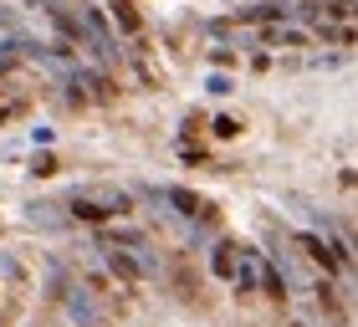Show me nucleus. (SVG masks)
I'll return each mask as SVG.
<instances>
[{
    "mask_svg": "<svg viewBox=\"0 0 358 327\" xmlns=\"http://www.w3.org/2000/svg\"><path fill=\"white\" fill-rule=\"evenodd\" d=\"M205 87H210V92H215V97H225V92H236V82L215 72V77H210V82H205Z\"/></svg>",
    "mask_w": 358,
    "mask_h": 327,
    "instance_id": "obj_12",
    "label": "nucleus"
},
{
    "mask_svg": "<svg viewBox=\"0 0 358 327\" xmlns=\"http://www.w3.org/2000/svg\"><path fill=\"white\" fill-rule=\"evenodd\" d=\"M210 128H215V138H236V133H241V123H236V118H215Z\"/></svg>",
    "mask_w": 358,
    "mask_h": 327,
    "instance_id": "obj_11",
    "label": "nucleus"
},
{
    "mask_svg": "<svg viewBox=\"0 0 358 327\" xmlns=\"http://www.w3.org/2000/svg\"><path fill=\"white\" fill-rule=\"evenodd\" d=\"M210 271L225 276V282H236V245H215V251H210Z\"/></svg>",
    "mask_w": 358,
    "mask_h": 327,
    "instance_id": "obj_6",
    "label": "nucleus"
},
{
    "mask_svg": "<svg viewBox=\"0 0 358 327\" xmlns=\"http://www.w3.org/2000/svg\"><path fill=\"white\" fill-rule=\"evenodd\" d=\"M108 266L118 271L123 282H134V276H138V261H134V256H118V251H108Z\"/></svg>",
    "mask_w": 358,
    "mask_h": 327,
    "instance_id": "obj_10",
    "label": "nucleus"
},
{
    "mask_svg": "<svg viewBox=\"0 0 358 327\" xmlns=\"http://www.w3.org/2000/svg\"><path fill=\"white\" fill-rule=\"evenodd\" d=\"M241 21H292V6H276V0H266V6H246Z\"/></svg>",
    "mask_w": 358,
    "mask_h": 327,
    "instance_id": "obj_5",
    "label": "nucleus"
},
{
    "mask_svg": "<svg viewBox=\"0 0 358 327\" xmlns=\"http://www.w3.org/2000/svg\"><path fill=\"white\" fill-rule=\"evenodd\" d=\"M113 21H118V26L128 31V36H138V31H143V15H138L134 6H128V0H113Z\"/></svg>",
    "mask_w": 358,
    "mask_h": 327,
    "instance_id": "obj_7",
    "label": "nucleus"
},
{
    "mask_svg": "<svg viewBox=\"0 0 358 327\" xmlns=\"http://www.w3.org/2000/svg\"><path fill=\"white\" fill-rule=\"evenodd\" d=\"M62 297H67V312H72L77 327H108V317L97 312V302H92V291H87V286H67Z\"/></svg>",
    "mask_w": 358,
    "mask_h": 327,
    "instance_id": "obj_2",
    "label": "nucleus"
},
{
    "mask_svg": "<svg viewBox=\"0 0 358 327\" xmlns=\"http://www.w3.org/2000/svg\"><path fill=\"white\" fill-rule=\"evenodd\" d=\"M266 41H271V46H307V36H302V31H292V26L266 31Z\"/></svg>",
    "mask_w": 358,
    "mask_h": 327,
    "instance_id": "obj_9",
    "label": "nucleus"
},
{
    "mask_svg": "<svg viewBox=\"0 0 358 327\" xmlns=\"http://www.w3.org/2000/svg\"><path fill=\"white\" fill-rule=\"evenodd\" d=\"M134 210V194L118 184H92V189H72V220H92L103 225L113 215H128Z\"/></svg>",
    "mask_w": 358,
    "mask_h": 327,
    "instance_id": "obj_1",
    "label": "nucleus"
},
{
    "mask_svg": "<svg viewBox=\"0 0 358 327\" xmlns=\"http://www.w3.org/2000/svg\"><path fill=\"white\" fill-rule=\"evenodd\" d=\"M159 205H174V215H185V220H200L205 215V200L194 189H179V184H169V189H159Z\"/></svg>",
    "mask_w": 358,
    "mask_h": 327,
    "instance_id": "obj_3",
    "label": "nucleus"
},
{
    "mask_svg": "<svg viewBox=\"0 0 358 327\" xmlns=\"http://www.w3.org/2000/svg\"><path fill=\"white\" fill-rule=\"evenodd\" d=\"M297 245H302V251L317 261L322 271H338V266H343V256H338V235H333V240H317V235H297Z\"/></svg>",
    "mask_w": 358,
    "mask_h": 327,
    "instance_id": "obj_4",
    "label": "nucleus"
},
{
    "mask_svg": "<svg viewBox=\"0 0 358 327\" xmlns=\"http://www.w3.org/2000/svg\"><path fill=\"white\" fill-rule=\"evenodd\" d=\"M31 210V225H46V231H62L67 215H57V205H26Z\"/></svg>",
    "mask_w": 358,
    "mask_h": 327,
    "instance_id": "obj_8",
    "label": "nucleus"
}]
</instances>
